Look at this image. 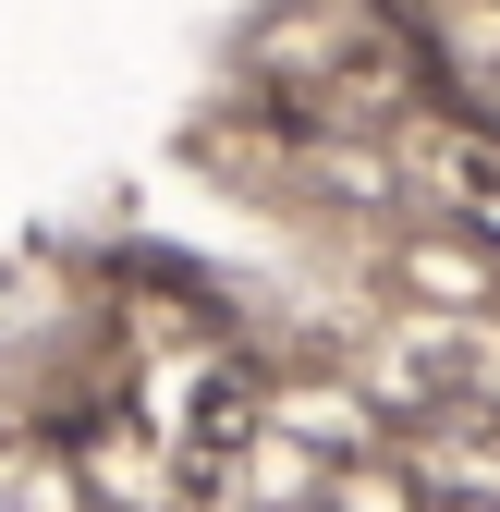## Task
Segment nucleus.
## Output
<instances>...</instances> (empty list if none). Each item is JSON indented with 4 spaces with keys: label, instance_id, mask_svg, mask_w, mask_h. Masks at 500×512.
Instances as JSON below:
<instances>
[{
    "label": "nucleus",
    "instance_id": "nucleus-1",
    "mask_svg": "<svg viewBox=\"0 0 500 512\" xmlns=\"http://www.w3.org/2000/svg\"><path fill=\"white\" fill-rule=\"evenodd\" d=\"M0 512H86V476H61V464H0Z\"/></svg>",
    "mask_w": 500,
    "mask_h": 512
}]
</instances>
